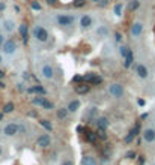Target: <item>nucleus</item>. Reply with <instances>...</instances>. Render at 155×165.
Here are the masks:
<instances>
[{"label": "nucleus", "instance_id": "8", "mask_svg": "<svg viewBox=\"0 0 155 165\" xmlns=\"http://www.w3.org/2000/svg\"><path fill=\"white\" fill-rule=\"evenodd\" d=\"M136 74H137L139 78L146 80V78L149 77V69L146 68V65H143V63H137V65H136Z\"/></svg>", "mask_w": 155, "mask_h": 165}, {"label": "nucleus", "instance_id": "14", "mask_svg": "<svg viewBox=\"0 0 155 165\" xmlns=\"http://www.w3.org/2000/svg\"><path fill=\"white\" fill-rule=\"evenodd\" d=\"M18 32H20L21 41H23L24 44H27V42H29V26L26 24V23L20 24V26H18Z\"/></svg>", "mask_w": 155, "mask_h": 165}, {"label": "nucleus", "instance_id": "42", "mask_svg": "<svg viewBox=\"0 0 155 165\" xmlns=\"http://www.w3.org/2000/svg\"><path fill=\"white\" fill-rule=\"evenodd\" d=\"M5 42H6V39H5V35H3V33H0V47H2Z\"/></svg>", "mask_w": 155, "mask_h": 165}, {"label": "nucleus", "instance_id": "2", "mask_svg": "<svg viewBox=\"0 0 155 165\" xmlns=\"http://www.w3.org/2000/svg\"><path fill=\"white\" fill-rule=\"evenodd\" d=\"M75 17L74 15H66V14H59L57 15V24L62 27H69L74 24Z\"/></svg>", "mask_w": 155, "mask_h": 165}, {"label": "nucleus", "instance_id": "13", "mask_svg": "<svg viewBox=\"0 0 155 165\" xmlns=\"http://www.w3.org/2000/svg\"><path fill=\"white\" fill-rule=\"evenodd\" d=\"M139 132H140V123H137V125H136L134 128H132V129H131V131L128 132V135L125 137V140H124V141H125L126 144L132 143V141H134V138H136V137L139 135Z\"/></svg>", "mask_w": 155, "mask_h": 165}, {"label": "nucleus", "instance_id": "12", "mask_svg": "<svg viewBox=\"0 0 155 165\" xmlns=\"http://www.w3.org/2000/svg\"><path fill=\"white\" fill-rule=\"evenodd\" d=\"M94 122H95L98 131H105V129L108 128V125H110V122H108V119H107L105 116H99V117H97Z\"/></svg>", "mask_w": 155, "mask_h": 165}, {"label": "nucleus", "instance_id": "4", "mask_svg": "<svg viewBox=\"0 0 155 165\" xmlns=\"http://www.w3.org/2000/svg\"><path fill=\"white\" fill-rule=\"evenodd\" d=\"M108 93L112 95L113 98L119 99L124 96V86L119 84V83H113V84H110L108 86Z\"/></svg>", "mask_w": 155, "mask_h": 165}, {"label": "nucleus", "instance_id": "39", "mask_svg": "<svg viewBox=\"0 0 155 165\" xmlns=\"http://www.w3.org/2000/svg\"><path fill=\"white\" fill-rule=\"evenodd\" d=\"M107 5H108V0H101V2L98 3L99 8H104V6H107Z\"/></svg>", "mask_w": 155, "mask_h": 165}, {"label": "nucleus", "instance_id": "31", "mask_svg": "<svg viewBox=\"0 0 155 165\" xmlns=\"http://www.w3.org/2000/svg\"><path fill=\"white\" fill-rule=\"evenodd\" d=\"M122 11H124V3H116L115 5V15L121 17L122 15Z\"/></svg>", "mask_w": 155, "mask_h": 165}, {"label": "nucleus", "instance_id": "38", "mask_svg": "<svg viewBox=\"0 0 155 165\" xmlns=\"http://www.w3.org/2000/svg\"><path fill=\"white\" fill-rule=\"evenodd\" d=\"M97 135H98V138H101V140H107V134H105V131H98Z\"/></svg>", "mask_w": 155, "mask_h": 165}, {"label": "nucleus", "instance_id": "6", "mask_svg": "<svg viewBox=\"0 0 155 165\" xmlns=\"http://www.w3.org/2000/svg\"><path fill=\"white\" fill-rule=\"evenodd\" d=\"M17 48H18V45H17V42H15L14 39H8V41L2 45V51H3L5 54H8V56L14 54V53L17 51Z\"/></svg>", "mask_w": 155, "mask_h": 165}, {"label": "nucleus", "instance_id": "15", "mask_svg": "<svg viewBox=\"0 0 155 165\" xmlns=\"http://www.w3.org/2000/svg\"><path fill=\"white\" fill-rule=\"evenodd\" d=\"M142 33H143V23H140V21L134 23V24L131 26V36L132 38H139Z\"/></svg>", "mask_w": 155, "mask_h": 165}, {"label": "nucleus", "instance_id": "29", "mask_svg": "<svg viewBox=\"0 0 155 165\" xmlns=\"http://www.w3.org/2000/svg\"><path fill=\"white\" fill-rule=\"evenodd\" d=\"M129 51H131V50L128 48L126 45H121V47H119V54H121V56H122L124 59H125V57L128 56V53H129Z\"/></svg>", "mask_w": 155, "mask_h": 165}, {"label": "nucleus", "instance_id": "16", "mask_svg": "<svg viewBox=\"0 0 155 165\" xmlns=\"http://www.w3.org/2000/svg\"><path fill=\"white\" fill-rule=\"evenodd\" d=\"M92 24H94V20H92L91 15H83V17L80 18V26H81V29L87 30V29L92 27Z\"/></svg>", "mask_w": 155, "mask_h": 165}, {"label": "nucleus", "instance_id": "9", "mask_svg": "<svg viewBox=\"0 0 155 165\" xmlns=\"http://www.w3.org/2000/svg\"><path fill=\"white\" fill-rule=\"evenodd\" d=\"M41 75L47 80H53L54 78V68L51 65H44L41 68Z\"/></svg>", "mask_w": 155, "mask_h": 165}, {"label": "nucleus", "instance_id": "40", "mask_svg": "<svg viewBox=\"0 0 155 165\" xmlns=\"http://www.w3.org/2000/svg\"><path fill=\"white\" fill-rule=\"evenodd\" d=\"M60 165H74V162H72L71 159H65V161H63Z\"/></svg>", "mask_w": 155, "mask_h": 165}, {"label": "nucleus", "instance_id": "44", "mask_svg": "<svg viewBox=\"0 0 155 165\" xmlns=\"http://www.w3.org/2000/svg\"><path fill=\"white\" fill-rule=\"evenodd\" d=\"M5 8H6V3L5 2H0V12H3Z\"/></svg>", "mask_w": 155, "mask_h": 165}, {"label": "nucleus", "instance_id": "7", "mask_svg": "<svg viewBox=\"0 0 155 165\" xmlns=\"http://www.w3.org/2000/svg\"><path fill=\"white\" fill-rule=\"evenodd\" d=\"M20 132V125L18 123H8L5 128H3V135H6V137H14V135H17Z\"/></svg>", "mask_w": 155, "mask_h": 165}, {"label": "nucleus", "instance_id": "50", "mask_svg": "<svg viewBox=\"0 0 155 165\" xmlns=\"http://www.w3.org/2000/svg\"><path fill=\"white\" fill-rule=\"evenodd\" d=\"M2 153H3V147H2V144H0V156H2Z\"/></svg>", "mask_w": 155, "mask_h": 165}, {"label": "nucleus", "instance_id": "20", "mask_svg": "<svg viewBox=\"0 0 155 165\" xmlns=\"http://www.w3.org/2000/svg\"><path fill=\"white\" fill-rule=\"evenodd\" d=\"M80 105H81L80 99H72V101L69 102V105H68V111H69V113H75V111L80 110Z\"/></svg>", "mask_w": 155, "mask_h": 165}, {"label": "nucleus", "instance_id": "10", "mask_svg": "<svg viewBox=\"0 0 155 165\" xmlns=\"http://www.w3.org/2000/svg\"><path fill=\"white\" fill-rule=\"evenodd\" d=\"M91 84L89 83H78V84H74V90H75V93L77 95H86V93H89V90H91Z\"/></svg>", "mask_w": 155, "mask_h": 165}, {"label": "nucleus", "instance_id": "11", "mask_svg": "<svg viewBox=\"0 0 155 165\" xmlns=\"http://www.w3.org/2000/svg\"><path fill=\"white\" fill-rule=\"evenodd\" d=\"M142 135H143V141L148 144H152L155 141V129L154 128H146Z\"/></svg>", "mask_w": 155, "mask_h": 165}, {"label": "nucleus", "instance_id": "41", "mask_svg": "<svg viewBox=\"0 0 155 165\" xmlns=\"http://www.w3.org/2000/svg\"><path fill=\"white\" fill-rule=\"evenodd\" d=\"M20 132L21 134H27V128L24 125H20Z\"/></svg>", "mask_w": 155, "mask_h": 165}, {"label": "nucleus", "instance_id": "22", "mask_svg": "<svg viewBox=\"0 0 155 165\" xmlns=\"http://www.w3.org/2000/svg\"><path fill=\"white\" fill-rule=\"evenodd\" d=\"M132 63H134V54H132V51H129L128 56L125 57L124 66H125V68H129V66H132Z\"/></svg>", "mask_w": 155, "mask_h": 165}, {"label": "nucleus", "instance_id": "51", "mask_svg": "<svg viewBox=\"0 0 155 165\" xmlns=\"http://www.w3.org/2000/svg\"><path fill=\"white\" fill-rule=\"evenodd\" d=\"M92 2H95V3H99V2H101V0H92Z\"/></svg>", "mask_w": 155, "mask_h": 165}, {"label": "nucleus", "instance_id": "43", "mask_svg": "<svg viewBox=\"0 0 155 165\" xmlns=\"http://www.w3.org/2000/svg\"><path fill=\"white\" fill-rule=\"evenodd\" d=\"M137 162H139V165H145V158H143V156H139Z\"/></svg>", "mask_w": 155, "mask_h": 165}, {"label": "nucleus", "instance_id": "28", "mask_svg": "<svg viewBox=\"0 0 155 165\" xmlns=\"http://www.w3.org/2000/svg\"><path fill=\"white\" fill-rule=\"evenodd\" d=\"M15 110V105H14V102H6L5 104V107H3V110H2V113H5V114H9V113H12Z\"/></svg>", "mask_w": 155, "mask_h": 165}, {"label": "nucleus", "instance_id": "24", "mask_svg": "<svg viewBox=\"0 0 155 165\" xmlns=\"http://www.w3.org/2000/svg\"><path fill=\"white\" fill-rule=\"evenodd\" d=\"M81 165H97V159L94 158V156H84L83 158V162H81Z\"/></svg>", "mask_w": 155, "mask_h": 165}, {"label": "nucleus", "instance_id": "21", "mask_svg": "<svg viewBox=\"0 0 155 165\" xmlns=\"http://www.w3.org/2000/svg\"><path fill=\"white\" fill-rule=\"evenodd\" d=\"M140 8V0H129L128 3V11L132 12V11H137Z\"/></svg>", "mask_w": 155, "mask_h": 165}, {"label": "nucleus", "instance_id": "47", "mask_svg": "<svg viewBox=\"0 0 155 165\" xmlns=\"http://www.w3.org/2000/svg\"><path fill=\"white\" fill-rule=\"evenodd\" d=\"M139 105H145V101L143 99H139Z\"/></svg>", "mask_w": 155, "mask_h": 165}, {"label": "nucleus", "instance_id": "19", "mask_svg": "<svg viewBox=\"0 0 155 165\" xmlns=\"http://www.w3.org/2000/svg\"><path fill=\"white\" fill-rule=\"evenodd\" d=\"M27 93H36V95H45V89H44L42 86H39V84H36V86H33V87H30V89H27Z\"/></svg>", "mask_w": 155, "mask_h": 165}, {"label": "nucleus", "instance_id": "3", "mask_svg": "<svg viewBox=\"0 0 155 165\" xmlns=\"http://www.w3.org/2000/svg\"><path fill=\"white\" fill-rule=\"evenodd\" d=\"M83 81L89 83L91 86H99V84H102V77H99L98 74H94V72H87L83 75Z\"/></svg>", "mask_w": 155, "mask_h": 165}, {"label": "nucleus", "instance_id": "33", "mask_svg": "<svg viewBox=\"0 0 155 165\" xmlns=\"http://www.w3.org/2000/svg\"><path fill=\"white\" fill-rule=\"evenodd\" d=\"M84 5H86V0H74V2H72L74 8H83Z\"/></svg>", "mask_w": 155, "mask_h": 165}, {"label": "nucleus", "instance_id": "5", "mask_svg": "<svg viewBox=\"0 0 155 165\" xmlns=\"http://www.w3.org/2000/svg\"><path fill=\"white\" fill-rule=\"evenodd\" d=\"M36 146L41 149H48L51 146V137L48 134H41L36 138Z\"/></svg>", "mask_w": 155, "mask_h": 165}, {"label": "nucleus", "instance_id": "46", "mask_svg": "<svg viewBox=\"0 0 155 165\" xmlns=\"http://www.w3.org/2000/svg\"><path fill=\"white\" fill-rule=\"evenodd\" d=\"M3 77H5V72H3L2 69H0V78H3Z\"/></svg>", "mask_w": 155, "mask_h": 165}, {"label": "nucleus", "instance_id": "18", "mask_svg": "<svg viewBox=\"0 0 155 165\" xmlns=\"http://www.w3.org/2000/svg\"><path fill=\"white\" fill-rule=\"evenodd\" d=\"M3 29H5V32H8V33L14 32V30H15V23H14V20H11V18L5 20V21H3Z\"/></svg>", "mask_w": 155, "mask_h": 165}, {"label": "nucleus", "instance_id": "52", "mask_svg": "<svg viewBox=\"0 0 155 165\" xmlns=\"http://www.w3.org/2000/svg\"><path fill=\"white\" fill-rule=\"evenodd\" d=\"M3 62V59H2V54H0V63H2Z\"/></svg>", "mask_w": 155, "mask_h": 165}, {"label": "nucleus", "instance_id": "36", "mask_svg": "<svg viewBox=\"0 0 155 165\" xmlns=\"http://www.w3.org/2000/svg\"><path fill=\"white\" fill-rule=\"evenodd\" d=\"M122 38H124V36H122V33H121V32H116V33H115V41H116L118 44H121V42H122Z\"/></svg>", "mask_w": 155, "mask_h": 165}, {"label": "nucleus", "instance_id": "26", "mask_svg": "<svg viewBox=\"0 0 155 165\" xmlns=\"http://www.w3.org/2000/svg\"><path fill=\"white\" fill-rule=\"evenodd\" d=\"M68 108H59L57 110V119H60V120H65L66 117H68Z\"/></svg>", "mask_w": 155, "mask_h": 165}, {"label": "nucleus", "instance_id": "32", "mask_svg": "<svg viewBox=\"0 0 155 165\" xmlns=\"http://www.w3.org/2000/svg\"><path fill=\"white\" fill-rule=\"evenodd\" d=\"M42 108H44V110H54L56 107H54V104H53L51 101L45 99V102H44V104H42Z\"/></svg>", "mask_w": 155, "mask_h": 165}, {"label": "nucleus", "instance_id": "17", "mask_svg": "<svg viewBox=\"0 0 155 165\" xmlns=\"http://www.w3.org/2000/svg\"><path fill=\"white\" fill-rule=\"evenodd\" d=\"M84 137H86V141H87V143H91V144H95V143H97V140H98L97 132L89 131V129H86V131H84Z\"/></svg>", "mask_w": 155, "mask_h": 165}, {"label": "nucleus", "instance_id": "25", "mask_svg": "<svg viewBox=\"0 0 155 165\" xmlns=\"http://www.w3.org/2000/svg\"><path fill=\"white\" fill-rule=\"evenodd\" d=\"M45 102V98H44V95H38L32 99V104L33 105H38V107H42V104Z\"/></svg>", "mask_w": 155, "mask_h": 165}, {"label": "nucleus", "instance_id": "34", "mask_svg": "<svg viewBox=\"0 0 155 165\" xmlns=\"http://www.w3.org/2000/svg\"><path fill=\"white\" fill-rule=\"evenodd\" d=\"M125 158H126V159H136V158H137V153H136L134 150H128V152L125 153Z\"/></svg>", "mask_w": 155, "mask_h": 165}, {"label": "nucleus", "instance_id": "23", "mask_svg": "<svg viewBox=\"0 0 155 165\" xmlns=\"http://www.w3.org/2000/svg\"><path fill=\"white\" fill-rule=\"evenodd\" d=\"M39 125H41L44 129H47L48 132H51V131H53V125H51V122H50V120H47V119L39 120Z\"/></svg>", "mask_w": 155, "mask_h": 165}, {"label": "nucleus", "instance_id": "45", "mask_svg": "<svg viewBox=\"0 0 155 165\" xmlns=\"http://www.w3.org/2000/svg\"><path fill=\"white\" fill-rule=\"evenodd\" d=\"M57 2H59V0H47V3H48V5H56Z\"/></svg>", "mask_w": 155, "mask_h": 165}, {"label": "nucleus", "instance_id": "49", "mask_svg": "<svg viewBox=\"0 0 155 165\" xmlns=\"http://www.w3.org/2000/svg\"><path fill=\"white\" fill-rule=\"evenodd\" d=\"M0 89H5V83H2V81H0Z\"/></svg>", "mask_w": 155, "mask_h": 165}, {"label": "nucleus", "instance_id": "48", "mask_svg": "<svg viewBox=\"0 0 155 165\" xmlns=\"http://www.w3.org/2000/svg\"><path fill=\"white\" fill-rule=\"evenodd\" d=\"M3 116H5V113H0V122L3 120Z\"/></svg>", "mask_w": 155, "mask_h": 165}, {"label": "nucleus", "instance_id": "35", "mask_svg": "<svg viewBox=\"0 0 155 165\" xmlns=\"http://www.w3.org/2000/svg\"><path fill=\"white\" fill-rule=\"evenodd\" d=\"M78 83H83V75H75L72 78V84H78Z\"/></svg>", "mask_w": 155, "mask_h": 165}, {"label": "nucleus", "instance_id": "53", "mask_svg": "<svg viewBox=\"0 0 155 165\" xmlns=\"http://www.w3.org/2000/svg\"><path fill=\"white\" fill-rule=\"evenodd\" d=\"M0 20H2V12H0Z\"/></svg>", "mask_w": 155, "mask_h": 165}, {"label": "nucleus", "instance_id": "27", "mask_svg": "<svg viewBox=\"0 0 155 165\" xmlns=\"http://www.w3.org/2000/svg\"><path fill=\"white\" fill-rule=\"evenodd\" d=\"M97 119L98 117V108L97 107H91L89 110H87V119Z\"/></svg>", "mask_w": 155, "mask_h": 165}, {"label": "nucleus", "instance_id": "37", "mask_svg": "<svg viewBox=\"0 0 155 165\" xmlns=\"http://www.w3.org/2000/svg\"><path fill=\"white\" fill-rule=\"evenodd\" d=\"M30 6H32V9H33V11H41V5H39L38 2H32V3H30Z\"/></svg>", "mask_w": 155, "mask_h": 165}, {"label": "nucleus", "instance_id": "1", "mask_svg": "<svg viewBox=\"0 0 155 165\" xmlns=\"http://www.w3.org/2000/svg\"><path fill=\"white\" fill-rule=\"evenodd\" d=\"M33 36H35V39L38 42H42V44L48 41V32H47L45 27H42V26H36L33 29Z\"/></svg>", "mask_w": 155, "mask_h": 165}, {"label": "nucleus", "instance_id": "30", "mask_svg": "<svg viewBox=\"0 0 155 165\" xmlns=\"http://www.w3.org/2000/svg\"><path fill=\"white\" fill-rule=\"evenodd\" d=\"M97 35H98V36H101V38H105V36L108 35V30H107V27H105V26H101V27H98V30H97Z\"/></svg>", "mask_w": 155, "mask_h": 165}]
</instances>
